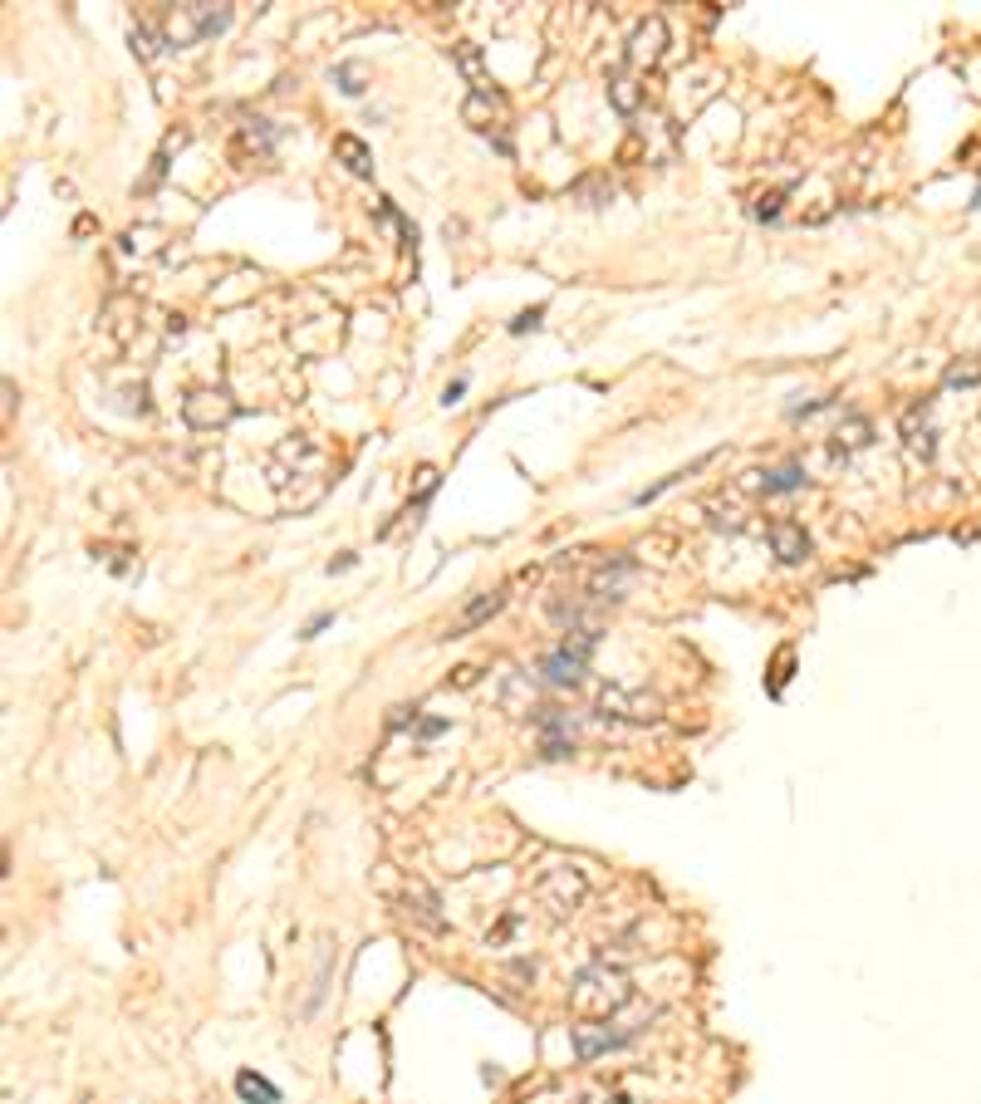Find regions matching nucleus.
<instances>
[{"mask_svg": "<svg viewBox=\"0 0 981 1104\" xmlns=\"http://www.w3.org/2000/svg\"><path fill=\"white\" fill-rule=\"evenodd\" d=\"M629 997H633L629 977L609 962L585 967L575 977V987H569V1001H575V1011H585V1021H609L619 1007H629Z\"/></svg>", "mask_w": 981, "mask_h": 1104, "instance_id": "nucleus-1", "label": "nucleus"}, {"mask_svg": "<svg viewBox=\"0 0 981 1104\" xmlns=\"http://www.w3.org/2000/svg\"><path fill=\"white\" fill-rule=\"evenodd\" d=\"M595 643H599V633L595 629H579V633H569V639L555 648V653H545L540 658V673H545V682L550 688H575L579 678H585V668H589V653H595Z\"/></svg>", "mask_w": 981, "mask_h": 1104, "instance_id": "nucleus-2", "label": "nucleus"}, {"mask_svg": "<svg viewBox=\"0 0 981 1104\" xmlns=\"http://www.w3.org/2000/svg\"><path fill=\"white\" fill-rule=\"evenodd\" d=\"M231 25V6H187L182 16H173L167 25V44H192V40H211Z\"/></svg>", "mask_w": 981, "mask_h": 1104, "instance_id": "nucleus-3", "label": "nucleus"}, {"mask_svg": "<svg viewBox=\"0 0 981 1104\" xmlns=\"http://www.w3.org/2000/svg\"><path fill=\"white\" fill-rule=\"evenodd\" d=\"M633 1035L638 1026H609V1021H579V1026H569L579 1061H599L609 1051H623V1045H633Z\"/></svg>", "mask_w": 981, "mask_h": 1104, "instance_id": "nucleus-4", "label": "nucleus"}, {"mask_svg": "<svg viewBox=\"0 0 981 1104\" xmlns=\"http://www.w3.org/2000/svg\"><path fill=\"white\" fill-rule=\"evenodd\" d=\"M585 894H589V884H585V874L579 869H550L540 884H535V898H540L545 908H550L555 918H569L579 904H585Z\"/></svg>", "mask_w": 981, "mask_h": 1104, "instance_id": "nucleus-5", "label": "nucleus"}, {"mask_svg": "<svg viewBox=\"0 0 981 1104\" xmlns=\"http://www.w3.org/2000/svg\"><path fill=\"white\" fill-rule=\"evenodd\" d=\"M182 417H187L197 432H211V427H226L236 417V398L226 389H202L182 403Z\"/></svg>", "mask_w": 981, "mask_h": 1104, "instance_id": "nucleus-6", "label": "nucleus"}, {"mask_svg": "<svg viewBox=\"0 0 981 1104\" xmlns=\"http://www.w3.org/2000/svg\"><path fill=\"white\" fill-rule=\"evenodd\" d=\"M599 716H603V722L613 716V722L648 726V722H658V698H643V692H623V688H603Z\"/></svg>", "mask_w": 981, "mask_h": 1104, "instance_id": "nucleus-7", "label": "nucleus"}, {"mask_svg": "<svg viewBox=\"0 0 981 1104\" xmlns=\"http://www.w3.org/2000/svg\"><path fill=\"white\" fill-rule=\"evenodd\" d=\"M535 726H540V751L545 761H560L575 751V722H569V712L560 708H540L535 712Z\"/></svg>", "mask_w": 981, "mask_h": 1104, "instance_id": "nucleus-8", "label": "nucleus"}, {"mask_svg": "<svg viewBox=\"0 0 981 1104\" xmlns=\"http://www.w3.org/2000/svg\"><path fill=\"white\" fill-rule=\"evenodd\" d=\"M663 54H668V25L658 16H648L643 25L629 35V64L633 70H653Z\"/></svg>", "mask_w": 981, "mask_h": 1104, "instance_id": "nucleus-9", "label": "nucleus"}, {"mask_svg": "<svg viewBox=\"0 0 981 1104\" xmlns=\"http://www.w3.org/2000/svg\"><path fill=\"white\" fill-rule=\"evenodd\" d=\"M629 575H633V560H629V555H613V560H603L599 570L589 575V595H595L599 605H619Z\"/></svg>", "mask_w": 981, "mask_h": 1104, "instance_id": "nucleus-10", "label": "nucleus"}, {"mask_svg": "<svg viewBox=\"0 0 981 1104\" xmlns=\"http://www.w3.org/2000/svg\"><path fill=\"white\" fill-rule=\"evenodd\" d=\"M766 540H771V550L781 555L785 565L809 560V535H805V526H795V520H775V526H766Z\"/></svg>", "mask_w": 981, "mask_h": 1104, "instance_id": "nucleus-11", "label": "nucleus"}, {"mask_svg": "<svg viewBox=\"0 0 981 1104\" xmlns=\"http://www.w3.org/2000/svg\"><path fill=\"white\" fill-rule=\"evenodd\" d=\"M903 437H908V452H912V457H922V462L938 452L932 427H928V403H912L908 413H903Z\"/></svg>", "mask_w": 981, "mask_h": 1104, "instance_id": "nucleus-12", "label": "nucleus"}, {"mask_svg": "<svg viewBox=\"0 0 981 1104\" xmlns=\"http://www.w3.org/2000/svg\"><path fill=\"white\" fill-rule=\"evenodd\" d=\"M334 153L344 157V167L353 177H373V153H369V143L363 138H353V133H339L334 138Z\"/></svg>", "mask_w": 981, "mask_h": 1104, "instance_id": "nucleus-13", "label": "nucleus"}, {"mask_svg": "<svg viewBox=\"0 0 981 1104\" xmlns=\"http://www.w3.org/2000/svg\"><path fill=\"white\" fill-rule=\"evenodd\" d=\"M809 482V476L801 472V466H775V472H756V486L766 496H785V492H801V486Z\"/></svg>", "mask_w": 981, "mask_h": 1104, "instance_id": "nucleus-14", "label": "nucleus"}, {"mask_svg": "<svg viewBox=\"0 0 981 1104\" xmlns=\"http://www.w3.org/2000/svg\"><path fill=\"white\" fill-rule=\"evenodd\" d=\"M236 1095L246 1104H280V1090L270 1085L266 1075H256V1070H241V1075H236Z\"/></svg>", "mask_w": 981, "mask_h": 1104, "instance_id": "nucleus-15", "label": "nucleus"}, {"mask_svg": "<svg viewBox=\"0 0 981 1104\" xmlns=\"http://www.w3.org/2000/svg\"><path fill=\"white\" fill-rule=\"evenodd\" d=\"M500 605H506V589H491V595H482V599H472V605L462 609V619H456V629H476V623H486L491 613H496Z\"/></svg>", "mask_w": 981, "mask_h": 1104, "instance_id": "nucleus-16", "label": "nucleus"}, {"mask_svg": "<svg viewBox=\"0 0 981 1104\" xmlns=\"http://www.w3.org/2000/svg\"><path fill=\"white\" fill-rule=\"evenodd\" d=\"M407 914H413V918H422V924H427L432 932H442V928H447V918L437 914V898H432L427 889H417V884H413V889H407Z\"/></svg>", "mask_w": 981, "mask_h": 1104, "instance_id": "nucleus-17", "label": "nucleus"}, {"mask_svg": "<svg viewBox=\"0 0 981 1104\" xmlns=\"http://www.w3.org/2000/svg\"><path fill=\"white\" fill-rule=\"evenodd\" d=\"M609 104L619 113H633L638 104H643V89L633 84V74H609Z\"/></svg>", "mask_w": 981, "mask_h": 1104, "instance_id": "nucleus-18", "label": "nucleus"}, {"mask_svg": "<svg viewBox=\"0 0 981 1104\" xmlns=\"http://www.w3.org/2000/svg\"><path fill=\"white\" fill-rule=\"evenodd\" d=\"M456 64L466 70V79H472L476 94H496V89H491V79H486V70H482V54H476V44H456Z\"/></svg>", "mask_w": 981, "mask_h": 1104, "instance_id": "nucleus-19", "label": "nucleus"}, {"mask_svg": "<svg viewBox=\"0 0 981 1104\" xmlns=\"http://www.w3.org/2000/svg\"><path fill=\"white\" fill-rule=\"evenodd\" d=\"M869 417H849V423H839V432H835V447L839 452H859V447H869Z\"/></svg>", "mask_w": 981, "mask_h": 1104, "instance_id": "nucleus-20", "label": "nucleus"}, {"mask_svg": "<svg viewBox=\"0 0 981 1104\" xmlns=\"http://www.w3.org/2000/svg\"><path fill=\"white\" fill-rule=\"evenodd\" d=\"M334 84H339V94L359 99L363 94V70L359 64H334Z\"/></svg>", "mask_w": 981, "mask_h": 1104, "instance_id": "nucleus-21", "label": "nucleus"}, {"mask_svg": "<svg viewBox=\"0 0 981 1104\" xmlns=\"http://www.w3.org/2000/svg\"><path fill=\"white\" fill-rule=\"evenodd\" d=\"M133 54H138V60H153V54H157V35H153V25H133Z\"/></svg>", "mask_w": 981, "mask_h": 1104, "instance_id": "nucleus-22", "label": "nucleus"}, {"mask_svg": "<svg viewBox=\"0 0 981 1104\" xmlns=\"http://www.w3.org/2000/svg\"><path fill=\"white\" fill-rule=\"evenodd\" d=\"M947 383H952V389H957V383H981V363H967V369L957 363V369L947 373Z\"/></svg>", "mask_w": 981, "mask_h": 1104, "instance_id": "nucleus-23", "label": "nucleus"}, {"mask_svg": "<svg viewBox=\"0 0 981 1104\" xmlns=\"http://www.w3.org/2000/svg\"><path fill=\"white\" fill-rule=\"evenodd\" d=\"M462 393H466V379H456V383H447V393H442V403H462Z\"/></svg>", "mask_w": 981, "mask_h": 1104, "instance_id": "nucleus-24", "label": "nucleus"}, {"mask_svg": "<svg viewBox=\"0 0 981 1104\" xmlns=\"http://www.w3.org/2000/svg\"><path fill=\"white\" fill-rule=\"evenodd\" d=\"M535 324H540V310H526L510 329H516V334H526V329H535Z\"/></svg>", "mask_w": 981, "mask_h": 1104, "instance_id": "nucleus-25", "label": "nucleus"}, {"mask_svg": "<svg viewBox=\"0 0 981 1104\" xmlns=\"http://www.w3.org/2000/svg\"><path fill=\"white\" fill-rule=\"evenodd\" d=\"M442 726H447V722H442V716H427V722H417V736H437Z\"/></svg>", "mask_w": 981, "mask_h": 1104, "instance_id": "nucleus-26", "label": "nucleus"}, {"mask_svg": "<svg viewBox=\"0 0 981 1104\" xmlns=\"http://www.w3.org/2000/svg\"><path fill=\"white\" fill-rule=\"evenodd\" d=\"M324 623H329V613H314V619H310V623H304V639H314V633H319V629H324Z\"/></svg>", "mask_w": 981, "mask_h": 1104, "instance_id": "nucleus-27", "label": "nucleus"}]
</instances>
